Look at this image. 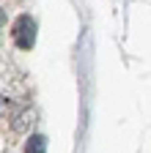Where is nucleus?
Returning <instances> with one entry per match:
<instances>
[{"label": "nucleus", "instance_id": "4", "mask_svg": "<svg viewBox=\"0 0 151 153\" xmlns=\"http://www.w3.org/2000/svg\"><path fill=\"white\" fill-rule=\"evenodd\" d=\"M3 22H6V11L0 8V25H3Z\"/></svg>", "mask_w": 151, "mask_h": 153}, {"label": "nucleus", "instance_id": "3", "mask_svg": "<svg viewBox=\"0 0 151 153\" xmlns=\"http://www.w3.org/2000/svg\"><path fill=\"white\" fill-rule=\"evenodd\" d=\"M11 109H14V107H11V101L6 99V96H0V120H6L8 115H11Z\"/></svg>", "mask_w": 151, "mask_h": 153}, {"label": "nucleus", "instance_id": "1", "mask_svg": "<svg viewBox=\"0 0 151 153\" xmlns=\"http://www.w3.org/2000/svg\"><path fill=\"white\" fill-rule=\"evenodd\" d=\"M14 44L20 47V49H30L36 44V19L30 14H22V16H17L14 19Z\"/></svg>", "mask_w": 151, "mask_h": 153}, {"label": "nucleus", "instance_id": "2", "mask_svg": "<svg viewBox=\"0 0 151 153\" xmlns=\"http://www.w3.org/2000/svg\"><path fill=\"white\" fill-rule=\"evenodd\" d=\"M25 153H47V140L41 134H33L28 140V145H25Z\"/></svg>", "mask_w": 151, "mask_h": 153}]
</instances>
